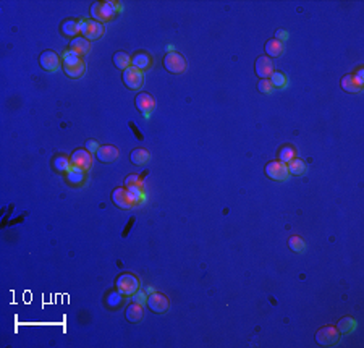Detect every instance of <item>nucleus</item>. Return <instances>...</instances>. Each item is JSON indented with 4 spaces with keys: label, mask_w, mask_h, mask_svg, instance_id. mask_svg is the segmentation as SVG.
I'll return each mask as SVG.
<instances>
[{
    "label": "nucleus",
    "mask_w": 364,
    "mask_h": 348,
    "mask_svg": "<svg viewBox=\"0 0 364 348\" xmlns=\"http://www.w3.org/2000/svg\"><path fill=\"white\" fill-rule=\"evenodd\" d=\"M62 63L65 75L70 76V78H81L86 71V65L83 62V58L71 51H67L62 55Z\"/></svg>",
    "instance_id": "nucleus-1"
},
{
    "label": "nucleus",
    "mask_w": 364,
    "mask_h": 348,
    "mask_svg": "<svg viewBox=\"0 0 364 348\" xmlns=\"http://www.w3.org/2000/svg\"><path fill=\"white\" fill-rule=\"evenodd\" d=\"M117 10H121V3L115 2H94L91 5V16L92 20L104 23V21L112 20Z\"/></svg>",
    "instance_id": "nucleus-2"
},
{
    "label": "nucleus",
    "mask_w": 364,
    "mask_h": 348,
    "mask_svg": "<svg viewBox=\"0 0 364 348\" xmlns=\"http://www.w3.org/2000/svg\"><path fill=\"white\" fill-rule=\"evenodd\" d=\"M115 287H117L118 293H121L123 296H131L133 293H136L138 289H140V282H138L136 275L125 272V274H120L117 277Z\"/></svg>",
    "instance_id": "nucleus-3"
},
{
    "label": "nucleus",
    "mask_w": 364,
    "mask_h": 348,
    "mask_svg": "<svg viewBox=\"0 0 364 348\" xmlns=\"http://www.w3.org/2000/svg\"><path fill=\"white\" fill-rule=\"evenodd\" d=\"M341 334L335 325H324L316 332V342L321 347H334L340 342Z\"/></svg>",
    "instance_id": "nucleus-4"
},
{
    "label": "nucleus",
    "mask_w": 364,
    "mask_h": 348,
    "mask_svg": "<svg viewBox=\"0 0 364 348\" xmlns=\"http://www.w3.org/2000/svg\"><path fill=\"white\" fill-rule=\"evenodd\" d=\"M164 67L167 71L173 75H178V73H183L186 71V67H188V63H186V58L183 57L181 54L178 52H167L164 57Z\"/></svg>",
    "instance_id": "nucleus-5"
},
{
    "label": "nucleus",
    "mask_w": 364,
    "mask_h": 348,
    "mask_svg": "<svg viewBox=\"0 0 364 348\" xmlns=\"http://www.w3.org/2000/svg\"><path fill=\"white\" fill-rule=\"evenodd\" d=\"M80 32L84 39L96 41L104 34V28L96 20H81L80 21Z\"/></svg>",
    "instance_id": "nucleus-6"
},
{
    "label": "nucleus",
    "mask_w": 364,
    "mask_h": 348,
    "mask_svg": "<svg viewBox=\"0 0 364 348\" xmlns=\"http://www.w3.org/2000/svg\"><path fill=\"white\" fill-rule=\"evenodd\" d=\"M112 201L120 209H131L136 204L133 195L126 188H115L112 191Z\"/></svg>",
    "instance_id": "nucleus-7"
},
{
    "label": "nucleus",
    "mask_w": 364,
    "mask_h": 348,
    "mask_svg": "<svg viewBox=\"0 0 364 348\" xmlns=\"http://www.w3.org/2000/svg\"><path fill=\"white\" fill-rule=\"evenodd\" d=\"M266 175L269 176L270 180L275 181H283L288 178V167L286 164L280 162V161H270L266 165Z\"/></svg>",
    "instance_id": "nucleus-8"
},
{
    "label": "nucleus",
    "mask_w": 364,
    "mask_h": 348,
    "mask_svg": "<svg viewBox=\"0 0 364 348\" xmlns=\"http://www.w3.org/2000/svg\"><path fill=\"white\" fill-rule=\"evenodd\" d=\"M70 162H71V167H76L80 170H87L92 164V156L89 151H86V149H76V151H73V154L70 156Z\"/></svg>",
    "instance_id": "nucleus-9"
},
{
    "label": "nucleus",
    "mask_w": 364,
    "mask_h": 348,
    "mask_svg": "<svg viewBox=\"0 0 364 348\" xmlns=\"http://www.w3.org/2000/svg\"><path fill=\"white\" fill-rule=\"evenodd\" d=\"M39 63H41V67L44 70L49 71V73H52V71H57L60 68L62 58L58 57L57 52H54V51H44L39 55Z\"/></svg>",
    "instance_id": "nucleus-10"
},
{
    "label": "nucleus",
    "mask_w": 364,
    "mask_h": 348,
    "mask_svg": "<svg viewBox=\"0 0 364 348\" xmlns=\"http://www.w3.org/2000/svg\"><path fill=\"white\" fill-rule=\"evenodd\" d=\"M146 305L149 306L152 313H157V314H162L165 311H168L170 308V301L168 298L162 295V293H151L147 296V303Z\"/></svg>",
    "instance_id": "nucleus-11"
},
{
    "label": "nucleus",
    "mask_w": 364,
    "mask_h": 348,
    "mask_svg": "<svg viewBox=\"0 0 364 348\" xmlns=\"http://www.w3.org/2000/svg\"><path fill=\"white\" fill-rule=\"evenodd\" d=\"M121 78H123L125 86L128 89H140L142 85V71L135 67H128L123 71Z\"/></svg>",
    "instance_id": "nucleus-12"
},
{
    "label": "nucleus",
    "mask_w": 364,
    "mask_h": 348,
    "mask_svg": "<svg viewBox=\"0 0 364 348\" xmlns=\"http://www.w3.org/2000/svg\"><path fill=\"white\" fill-rule=\"evenodd\" d=\"M254 71L259 76V80H269L274 73V63L267 55H261L257 57L256 63H254Z\"/></svg>",
    "instance_id": "nucleus-13"
},
{
    "label": "nucleus",
    "mask_w": 364,
    "mask_h": 348,
    "mask_svg": "<svg viewBox=\"0 0 364 348\" xmlns=\"http://www.w3.org/2000/svg\"><path fill=\"white\" fill-rule=\"evenodd\" d=\"M135 104H136V109L140 110L144 117H149V114L152 112L154 106H156L154 97L149 92H140V94H138L136 99H135Z\"/></svg>",
    "instance_id": "nucleus-14"
},
{
    "label": "nucleus",
    "mask_w": 364,
    "mask_h": 348,
    "mask_svg": "<svg viewBox=\"0 0 364 348\" xmlns=\"http://www.w3.org/2000/svg\"><path fill=\"white\" fill-rule=\"evenodd\" d=\"M118 154H120L118 147H115L112 145H106V146H101V147L97 149L96 157L99 159V162L110 164V162H113L115 159L118 157Z\"/></svg>",
    "instance_id": "nucleus-15"
},
{
    "label": "nucleus",
    "mask_w": 364,
    "mask_h": 348,
    "mask_svg": "<svg viewBox=\"0 0 364 348\" xmlns=\"http://www.w3.org/2000/svg\"><path fill=\"white\" fill-rule=\"evenodd\" d=\"M363 85H364V80L356 78V76H355V75H351V73L345 75L343 78L340 80L341 89L346 91V92H360V91H361V87H363Z\"/></svg>",
    "instance_id": "nucleus-16"
},
{
    "label": "nucleus",
    "mask_w": 364,
    "mask_h": 348,
    "mask_svg": "<svg viewBox=\"0 0 364 348\" xmlns=\"http://www.w3.org/2000/svg\"><path fill=\"white\" fill-rule=\"evenodd\" d=\"M70 51L81 57V55L87 54V51H89V41L84 39L83 36H76L70 42Z\"/></svg>",
    "instance_id": "nucleus-17"
},
{
    "label": "nucleus",
    "mask_w": 364,
    "mask_h": 348,
    "mask_svg": "<svg viewBox=\"0 0 364 348\" xmlns=\"http://www.w3.org/2000/svg\"><path fill=\"white\" fill-rule=\"evenodd\" d=\"M130 161L135 165H146L149 161H151V152L144 147H136L130 154Z\"/></svg>",
    "instance_id": "nucleus-18"
},
{
    "label": "nucleus",
    "mask_w": 364,
    "mask_h": 348,
    "mask_svg": "<svg viewBox=\"0 0 364 348\" xmlns=\"http://www.w3.org/2000/svg\"><path fill=\"white\" fill-rule=\"evenodd\" d=\"M264 51H266L269 58H277L283 52V42H280V41L275 39V37H272V39H269L266 42V46H264Z\"/></svg>",
    "instance_id": "nucleus-19"
},
{
    "label": "nucleus",
    "mask_w": 364,
    "mask_h": 348,
    "mask_svg": "<svg viewBox=\"0 0 364 348\" xmlns=\"http://www.w3.org/2000/svg\"><path fill=\"white\" fill-rule=\"evenodd\" d=\"M142 316H144V311H142V306L138 305V303H131L125 311V318L128 322H140Z\"/></svg>",
    "instance_id": "nucleus-20"
},
{
    "label": "nucleus",
    "mask_w": 364,
    "mask_h": 348,
    "mask_svg": "<svg viewBox=\"0 0 364 348\" xmlns=\"http://www.w3.org/2000/svg\"><path fill=\"white\" fill-rule=\"evenodd\" d=\"M131 67H135L138 70H146L151 67V55L146 52H138L131 57Z\"/></svg>",
    "instance_id": "nucleus-21"
},
{
    "label": "nucleus",
    "mask_w": 364,
    "mask_h": 348,
    "mask_svg": "<svg viewBox=\"0 0 364 348\" xmlns=\"http://www.w3.org/2000/svg\"><path fill=\"white\" fill-rule=\"evenodd\" d=\"M112 60H113V65H115V67H117L118 70H121V71H125V70L131 65V57H130V55L126 54V52H123V51L115 52Z\"/></svg>",
    "instance_id": "nucleus-22"
},
{
    "label": "nucleus",
    "mask_w": 364,
    "mask_h": 348,
    "mask_svg": "<svg viewBox=\"0 0 364 348\" xmlns=\"http://www.w3.org/2000/svg\"><path fill=\"white\" fill-rule=\"evenodd\" d=\"M60 29H62L63 36L76 37V34L80 32V21H76V20H67V21H63V23H62Z\"/></svg>",
    "instance_id": "nucleus-23"
},
{
    "label": "nucleus",
    "mask_w": 364,
    "mask_h": 348,
    "mask_svg": "<svg viewBox=\"0 0 364 348\" xmlns=\"http://www.w3.org/2000/svg\"><path fill=\"white\" fill-rule=\"evenodd\" d=\"M286 167H288V174L290 175L300 176V175H303V174L306 172V164H305V161H301V159H298V157H295L293 161L286 164Z\"/></svg>",
    "instance_id": "nucleus-24"
},
{
    "label": "nucleus",
    "mask_w": 364,
    "mask_h": 348,
    "mask_svg": "<svg viewBox=\"0 0 364 348\" xmlns=\"http://www.w3.org/2000/svg\"><path fill=\"white\" fill-rule=\"evenodd\" d=\"M337 329H338L340 334H350V332H353V330L356 329V321L353 318H350V316L341 318L338 321V324H337Z\"/></svg>",
    "instance_id": "nucleus-25"
},
{
    "label": "nucleus",
    "mask_w": 364,
    "mask_h": 348,
    "mask_svg": "<svg viewBox=\"0 0 364 348\" xmlns=\"http://www.w3.org/2000/svg\"><path fill=\"white\" fill-rule=\"evenodd\" d=\"M67 180L71 185H80L83 180H84V170H80L76 167H71L67 172Z\"/></svg>",
    "instance_id": "nucleus-26"
},
{
    "label": "nucleus",
    "mask_w": 364,
    "mask_h": 348,
    "mask_svg": "<svg viewBox=\"0 0 364 348\" xmlns=\"http://www.w3.org/2000/svg\"><path fill=\"white\" fill-rule=\"evenodd\" d=\"M288 246H290V250L295 251V253H305V250H306L305 240H303L301 236H296V235L288 238Z\"/></svg>",
    "instance_id": "nucleus-27"
},
{
    "label": "nucleus",
    "mask_w": 364,
    "mask_h": 348,
    "mask_svg": "<svg viewBox=\"0 0 364 348\" xmlns=\"http://www.w3.org/2000/svg\"><path fill=\"white\" fill-rule=\"evenodd\" d=\"M54 167L58 170V172H68L71 169V162H70V157H65V156H57L54 159Z\"/></svg>",
    "instance_id": "nucleus-28"
},
{
    "label": "nucleus",
    "mask_w": 364,
    "mask_h": 348,
    "mask_svg": "<svg viewBox=\"0 0 364 348\" xmlns=\"http://www.w3.org/2000/svg\"><path fill=\"white\" fill-rule=\"evenodd\" d=\"M295 159V149L291 146H283L282 149L279 151V161L283 162V164H288Z\"/></svg>",
    "instance_id": "nucleus-29"
},
{
    "label": "nucleus",
    "mask_w": 364,
    "mask_h": 348,
    "mask_svg": "<svg viewBox=\"0 0 364 348\" xmlns=\"http://www.w3.org/2000/svg\"><path fill=\"white\" fill-rule=\"evenodd\" d=\"M270 83H272L274 87H283L286 85V78L283 73H280V71H274L272 76H270Z\"/></svg>",
    "instance_id": "nucleus-30"
},
{
    "label": "nucleus",
    "mask_w": 364,
    "mask_h": 348,
    "mask_svg": "<svg viewBox=\"0 0 364 348\" xmlns=\"http://www.w3.org/2000/svg\"><path fill=\"white\" fill-rule=\"evenodd\" d=\"M257 91L262 92V94H270L274 91V86L272 83H270V80H259L257 83Z\"/></svg>",
    "instance_id": "nucleus-31"
},
{
    "label": "nucleus",
    "mask_w": 364,
    "mask_h": 348,
    "mask_svg": "<svg viewBox=\"0 0 364 348\" xmlns=\"http://www.w3.org/2000/svg\"><path fill=\"white\" fill-rule=\"evenodd\" d=\"M131 195H133V198L136 200V203H141L142 200H144V195H142V190H141V185H133V186H128L126 188Z\"/></svg>",
    "instance_id": "nucleus-32"
},
{
    "label": "nucleus",
    "mask_w": 364,
    "mask_h": 348,
    "mask_svg": "<svg viewBox=\"0 0 364 348\" xmlns=\"http://www.w3.org/2000/svg\"><path fill=\"white\" fill-rule=\"evenodd\" d=\"M133 185H141V178H140V175H138V174H131V175H128L125 178V186L126 188L133 186Z\"/></svg>",
    "instance_id": "nucleus-33"
},
{
    "label": "nucleus",
    "mask_w": 364,
    "mask_h": 348,
    "mask_svg": "<svg viewBox=\"0 0 364 348\" xmlns=\"http://www.w3.org/2000/svg\"><path fill=\"white\" fill-rule=\"evenodd\" d=\"M131 300H133V303H138V305H144V303H147V296L144 291H136V293L131 295Z\"/></svg>",
    "instance_id": "nucleus-34"
},
{
    "label": "nucleus",
    "mask_w": 364,
    "mask_h": 348,
    "mask_svg": "<svg viewBox=\"0 0 364 348\" xmlns=\"http://www.w3.org/2000/svg\"><path fill=\"white\" fill-rule=\"evenodd\" d=\"M101 147L97 145V141L96 140H89V141H86V151H89V152H97V149Z\"/></svg>",
    "instance_id": "nucleus-35"
},
{
    "label": "nucleus",
    "mask_w": 364,
    "mask_h": 348,
    "mask_svg": "<svg viewBox=\"0 0 364 348\" xmlns=\"http://www.w3.org/2000/svg\"><path fill=\"white\" fill-rule=\"evenodd\" d=\"M121 296H123V295L118 293V291H115V293L109 298L110 305H112V306H117V305H118V306H120V303H121Z\"/></svg>",
    "instance_id": "nucleus-36"
},
{
    "label": "nucleus",
    "mask_w": 364,
    "mask_h": 348,
    "mask_svg": "<svg viewBox=\"0 0 364 348\" xmlns=\"http://www.w3.org/2000/svg\"><path fill=\"white\" fill-rule=\"evenodd\" d=\"M275 39L280 41V42L286 41V39H288V32H286L285 29H279V31H277V34H275Z\"/></svg>",
    "instance_id": "nucleus-37"
}]
</instances>
